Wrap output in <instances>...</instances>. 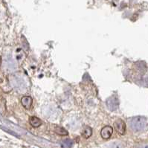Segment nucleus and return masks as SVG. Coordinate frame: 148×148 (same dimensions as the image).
I'll list each match as a JSON object with an SVG mask.
<instances>
[{
	"label": "nucleus",
	"mask_w": 148,
	"mask_h": 148,
	"mask_svg": "<svg viewBox=\"0 0 148 148\" xmlns=\"http://www.w3.org/2000/svg\"><path fill=\"white\" fill-rule=\"evenodd\" d=\"M138 148H148V143L140 145V146L138 147Z\"/></svg>",
	"instance_id": "9d476101"
},
{
	"label": "nucleus",
	"mask_w": 148,
	"mask_h": 148,
	"mask_svg": "<svg viewBox=\"0 0 148 148\" xmlns=\"http://www.w3.org/2000/svg\"><path fill=\"white\" fill-rule=\"evenodd\" d=\"M114 127L118 133L120 135H124L126 132V124L121 119H118L114 123Z\"/></svg>",
	"instance_id": "f03ea898"
},
{
	"label": "nucleus",
	"mask_w": 148,
	"mask_h": 148,
	"mask_svg": "<svg viewBox=\"0 0 148 148\" xmlns=\"http://www.w3.org/2000/svg\"><path fill=\"white\" fill-rule=\"evenodd\" d=\"M1 63H2V58L0 57V66H1Z\"/></svg>",
	"instance_id": "9b49d317"
},
{
	"label": "nucleus",
	"mask_w": 148,
	"mask_h": 148,
	"mask_svg": "<svg viewBox=\"0 0 148 148\" xmlns=\"http://www.w3.org/2000/svg\"><path fill=\"white\" fill-rule=\"evenodd\" d=\"M92 128L90 127L86 126V127H84L82 131V136L84 138H89L92 136Z\"/></svg>",
	"instance_id": "423d86ee"
},
{
	"label": "nucleus",
	"mask_w": 148,
	"mask_h": 148,
	"mask_svg": "<svg viewBox=\"0 0 148 148\" xmlns=\"http://www.w3.org/2000/svg\"><path fill=\"white\" fill-rule=\"evenodd\" d=\"M146 124L145 119L142 117H136L132 119L130 123V126L132 129L134 131H140L145 127Z\"/></svg>",
	"instance_id": "f257e3e1"
},
{
	"label": "nucleus",
	"mask_w": 148,
	"mask_h": 148,
	"mask_svg": "<svg viewBox=\"0 0 148 148\" xmlns=\"http://www.w3.org/2000/svg\"><path fill=\"white\" fill-rule=\"evenodd\" d=\"M113 133V129L110 126H106L101 130V136L103 139H108L112 136Z\"/></svg>",
	"instance_id": "7ed1b4c3"
},
{
	"label": "nucleus",
	"mask_w": 148,
	"mask_h": 148,
	"mask_svg": "<svg viewBox=\"0 0 148 148\" xmlns=\"http://www.w3.org/2000/svg\"><path fill=\"white\" fill-rule=\"evenodd\" d=\"M54 132L59 136H67L68 135V131L61 127H56L54 129Z\"/></svg>",
	"instance_id": "0eeeda50"
},
{
	"label": "nucleus",
	"mask_w": 148,
	"mask_h": 148,
	"mask_svg": "<svg viewBox=\"0 0 148 148\" xmlns=\"http://www.w3.org/2000/svg\"><path fill=\"white\" fill-rule=\"evenodd\" d=\"M64 145H66L67 147H71V145H72V141L69 139H67V140H65L64 141Z\"/></svg>",
	"instance_id": "1a4fd4ad"
},
{
	"label": "nucleus",
	"mask_w": 148,
	"mask_h": 148,
	"mask_svg": "<svg viewBox=\"0 0 148 148\" xmlns=\"http://www.w3.org/2000/svg\"><path fill=\"white\" fill-rule=\"evenodd\" d=\"M21 103L25 108L29 110L32 105V98L30 96H24L21 99Z\"/></svg>",
	"instance_id": "20e7f679"
},
{
	"label": "nucleus",
	"mask_w": 148,
	"mask_h": 148,
	"mask_svg": "<svg viewBox=\"0 0 148 148\" xmlns=\"http://www.w3.org/2000/svg\"><path fill=\"white\" fill-rule=\"evenodd\" d=\"M30 124L33 127H39L42 124V121L36 116H32L29 119Z\"/></svg>",
	"instance_id": "39448f33"
},
{
	"label": "nucleus",
	"mask_w": 148,
	"mask_h": 148,
	"mask_svg": "<svg viewBox=\"0 0 148 148\" xmlns=\"http://www.w3.org/2000/svg\"><path fill=\"white\" fill-rule=\"evenodd\" d=\"M110 148H124V145L121 141H116L112 144Z\"/></svg>",
	"instance_id": "6e6552de"
}]
</instances>
